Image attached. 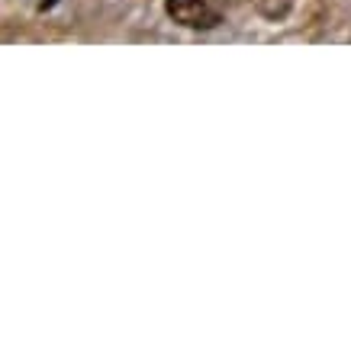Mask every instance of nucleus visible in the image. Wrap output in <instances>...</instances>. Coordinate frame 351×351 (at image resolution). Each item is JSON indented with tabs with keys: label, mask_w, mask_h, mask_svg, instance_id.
<instances>
[{
	"label": "nucleus",
	"mask_w": 351,
	"mask_h": 351,
	"mask_svg": "<svg viewBox=\"0 0 351 351\" xmlns=\"http://www.w3.org/2000/svg\"><path fill=\"white\" fill-rule=\"evenodd\" d=\"M165 13L184 29H216L226 16V0H165Z\"/></svg>",
	"instance_id": "f257e3e1"
},
{
	"label": "nucleus",
	"mask_w": 351,
	"mask_h": 351,
	"mask_svg": "<svg viewBox=\"0 0 351 351\" xmlns=\"http://www.w3.org/2000/svg\"><path fill=\"white\" fill-rule=\"evenodd\" d=\"M290 3H293V0H255L258 13L267 16V20H284L290 13Z\"/></svg>",
	"instance_id": "f03ea898"
}]
</instances>
